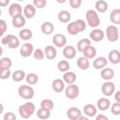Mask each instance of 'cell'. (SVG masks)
Instances as JSON below:
<instances>
[{"instance_id":"obj_46","label":"cell","mask_w":120,"mask_h":120,"mask_svg":"<svg viewBox=\"0 0 120 120\" xmlns=\"http://www.w3.org/2000/svg\"><path fill=\"white\" fill-rule=\"evenodd\" d=\"M97 120H108V118L104 116L102 114H99L97 116L96 118Z\"/></svg>"},{"instance_id":"obj_10","label":"cell","mask_w":120,"mask_h":120,"mask_svg":"<svg viewBox=\"0 0 120 120\" xmlns=\"http://www.w3.org/2000/svg\"><path fill=\"white\" fill-rule=\"evenodd\" d=\"M67 115L70 119L76 120L81 116V112L76 107H71L68 111Z\"/></svg>"},{"instance_id":"obj_30","label":"cell","mask_w":120,"mask_h":120,"mask_svg":"<svg viewBox=\"0 0 120 120\" xmlns=\"http://www.w3.org/2000/svg\"><path fill=\"white\" fill-rule=\"evenodd\" d=\"M37 114V116L41 119H46L50 116V112L49 109L42 108L38 111Z\"/></svg>"},{"instance_id":"obj_20","label":"cell","mask_w":120,"mask_h":120,"mask_svg":"<svg viewBox=\"0 0 120 120\" xmlns=\"http://www.w3.org/2000/svg\"><path fill=\"white\" fill-rule=\"evenodd\" d=\"M52 86L55 91L60 92L63 90L64 88V84L62 80L60 79H55L52 82Z\"/></svg>"},{"instance_id":"obj_32","label":"cell","mask_w":120,"mask_h":120,"mask_svg":"<svg viewBox=\"0 0 120 120\" xmlns=\"http://www.w3.org/2000/svg\"><path fill=\"white\" fill-rule=\"evenodd\" d=\"M90 41L87 38H84L80 40L77 43V48L79 52H82L83 49L87 46L90 45Z\"/></svg>"},{"instance_id":"obj_24","label":"cell","mask_w":120,"mask_h":120,"mask_svg":"<svg viewBox=\"0 0 120 120\" xmlns=\"http://www.w3.org/2000/svg\"><path fill=\"white\" fill-rule=\"evenodd\" d=\"M101 75L104 79L109 80L113 77L114 72L111 68H106L101 71Z\"/></svg>"},{"instance_id":"obj_45","label":"cell","mask_w":120,"mask_h":120,"mask_svg":"<svg viewBox=\"0 0 120 120\" xmlns=\"http://www.w3.org/2000/svg\"><path fill=\"white\" fill-rule=\"evenodd\" d=\"M0 36L6 31L7 29V25L5 22L2 20L0 21Z\"/></svg>"},{"instance_id":"obj_27","label":"cell","mask_w":120,"mask_h":120,"mask_svg":"<svg viewBox=\"0 0 120 120\" xmlns=\"http://www.w3.org/2000/svg\"><path fill=\"white\" fill-rule=\"evenodd\" d=\"M78 66L83 70L88 68L89 67V62L87 59L85 57H80L77 61Z\"/></svg>"},{"instance_id":"obj_4","label":"cell","mask_w":120,"mask_h":120,"mask_svg":"<svg viewBox=\"0 0 120 120\" xmlns=\"http://www.w3.org/2000/svg\"><path fill=\"white\" fill-rule=\"evenodd\" d=\"M20 96L25 99H30L34 95V91L32 88L29 86L23 85L20 87L18 90Z\"/></svg>"},{"instance_id":"obj_25","label":"cell","mask_w":120,"mask_h":120,"mask_svg":"<svg viewBox=\"0 0 120 120\" xmlns=\"http://www.w3.org/2000/svg\"><path fill=\"white\" fill-rule=\"evenodd\" d=\"M120 12L119 9H115L112 11L110 14V19L112 22L118 24L120 23Z\"/></svg>"},{"instance_id":"obj_3","label":"cell","mask_w":120,"mask_h":120,"mask_svg":"<svg viewBox=\"0 0 120 120\" xmlns=\"http://www.w3.org/2000/svg\"><path fill=\"white\" fill-rule=\"evenodd\" d=\"M86 19L89 25L91 27H97L100 23L97 13L93 10H90L86 13Z\"/></svg>"},{"instance_id":"obj_43","label":"cell","mask_w":120,"mask_h":120,"mask_svg":"<svg viewBox=\"0 0 120 120\" xmlns=\"http://www.w3.org/2000/svg\"><path fill=\"white\" fill-rule=\"evenodd\" d=\"M70 6L74 8H78L81 3V0H70L69 1Z\"/></svg>"},{"instance_id":"obj_36","label":"cell","mask_w":120,"mask_h":120,"mask_svg":"<svg viewBox=\"0 0 120 120\" xmlns=\"http://www.w3.org/2000/svg\"><path fill=\"white\" fill-rule=\"evenodd\" d=\"M41 106L42 108H45L49 110H51L53 107V103L51 100L45 99L41 102Z\"/></svg>"},{"instance_id":"obj_22","label":"cell","mask_w":120,"mask_h":120,"mask_svg":"<svg viewBox=\"0 0 120 120\" xmlns=\"http://www.w3.org/2000/svg\"><path fill=\"white\" fill-rule=\"evenodd\" d=\"M36 12V10L34 7L30 4L26 5L24 9V13L26 17L28 18L32 17Z\"/></svg>"},{"instance_id":"obj_39","label":"cell","mask_w":120,"mask_h":120,"mask_svg":"<svg viewBox=\"0 0 120 120\" xmlns=\"http://www.w3.org/2000/svg\"><path fill=\"white\" fill-rule=\"evenodd\" d=\"M12 64L11 60L8 58L5 57L1 59L0 61V67L9 68Z\"/></svg>"},{"instance_id":"obj_37","label":"cell","mask_w":120,"mask_h":120,"mask_svg":"<svg viewBox=\"0 0 120 120\" xmlns=\"http://www.w3.org/2000/svg\"><path fill=\"white\" fill-rule=\"evenodd\" d=\"M58 67L60 71L64 72L68 70L69 68V65L67 61L65 60H62L59 62Z\"/></svg>"},{"instance_id":"obj_5","label":"cell","mask_w":120,"mask_h":120,"mask_svg":"<svg viewBox=\"0 0 120 120\" xmlns=\"http://www.w3.org/2000/svg\"><path fill=\"white\" fill-rule=\"evenodd\" d=\"M2 43L4 45H8L9 48H15L18 46L19 41L16 37L8 35L6 37L2 38Z\"/></svg>"},{"instance_id":"obj_47","label":"cell","mask_w":120,"mask_h":120,"mask_svg":"<svg viewBox=\"0 0 120 120\" xmlns=\"http://www.w3.org/2000/svg\"><path fill=\"white\" fill-rule=\"evenodd\" d=\"M9 2V0H0V6H6L8 5V4Z\"/></svg>"},{"instance_id":"obj_34","label":"cell","mask_w":120,"mask_h":120,"mask_svg":"<svg viewBox=\"0 0 120 120\" xmlns=\"http://www.w3.org/2000/svg\"><path fill=\"white\" fill-rule=\"evenodd\" d=\"M31 31L28 29H24L22 30L19 33L20 38L23 40L30 39L32 37Z\"/></svg>"},{"instance_id":"obj_19","label":"cell","mask_w":120,"mask_h":120,"mask_svg":"<svg viewBox=\"0 0 120 120\" xmlns=\"http://www.w3.org/2000/svg\"><path fill=\"white\" fill-rule=\"evenodd\" d=\"M106 59L103 57H100L95 60L93 62V66L96 69H100L107 64Z\"/></svg>"},{"instance_id":"obj_40","label":"cell","mask_w":120,"mask_h":120,"mask_svg":"<svg viewBox=\"0 0 120 120\" xmlns=\"http://www.w3.org/2000/svg\"><path fill=\"white\" fill-rule=\"evenodd\" d=\"M111 111L115 115H119L120 113V104L119 103L113 104L112 107Z\"/></svg>"},{"instance_id":"obj_2","label":"cell","mask_w":120,"mask_h":120,"mask_svg":"<svg viewBox=\"0 0 120 120\" xmlns=\"http://www.w3.org/2000/svg\"><path fill=\"white\" fill-rule=\"evenodd\" d=\"M35 106L33 103L27 102L22 105H21L19 108L20 114L24 118H28L34 112Z\"/></svg>"},{"instance_id":"obj_18","label":"cell","mask_w":120,"mask_h":120,"mask_svg":"<svg viewBox=\"0 0 120 120\" xmlns=\"http://www.w3.org/2000/svg\"><path fill=\"white\" fill-rule=\"evenodd\" d=\"M45 52L46 58L51 60L54 59L56 55V50L54 47L52 46H48L45 49Z\"/></svg>"},{"instance_id":"obj_23","label":"cell","mask_w":120,"mask_h":120,"mask_svg":"<svg viewBox=\"0 0 120 120\" xmlns=\"http://www.w3.org/2000/svg\"><path fill=\"white\" fill-rule=\"evenodd\" d=\"M110 105L109 100L106 98H101L97 103V105L98 108L101 110H105L108 108Z\"/></svg>"},{"instance_id":"obj_13","label":"cell","mask_w":120,"mask_h":120,"mask_svg":"<svg viewBox=\"0 0 120 120\" xmlns=\"http://www.w3.org/2000/svg\"><path fill=\"white\" fill-rule=\"evenodd\" d=\"M104 36V32L100 29H97L92 30L90 34V37L95 41L101 40Z\"/></svg>"},{"instance_id":"obj_26","label":"cell","mask_w":120,"mask_h":120,"mask_svg":"<svg viewBox=\"0 0 120 120\" xmlns=\"http://www.w3.org/2000/svg\"><path fill=\"white\" fill-rule=\"evenodd\" d=\"M41 30L45 34H50L53 30V26L51 22H45L42 25Z\"/></svg>"},{"instance_id":"obj_33","label":"cell","mask_w":120,"mask_h":120,"mask_svg":"<svg viewBox=\"0 0 120 120\" xmlns=\"http://www.w3.org/2000/svg\"><path fill=\"white\" fill-rule=\"evenodd\" d=\"M25 77V73L22 70H17L12 75V78L15 82L22 81Z\"/></svg>"},{"instance_id":"obj_7","label":"cell","mask_w":120,"mask_h":120,"mask_svg":"<svg viewBox=\"0 0 120 120\" xmlns=\"http://www.w3.org/2000/svg\"><path fill=\"white\" fill-rule=\"evenodd\" d=\"M79 92L78 86L75 84H72L67 87L66 90V94L68 98L74 99L77 97Z\"/></svg>"},{"instance_id":"obj_1","label":"cell","mask_w":120,"mask_h":120,"mask_svg":"<svg viewBox=\"0 0 120 120\" xmlns=\"http://www.w3.org/2000/svg\"><path fill=\"white\" fill-rule=\"evenodd\" d=\"M86 27L85 23L82 20H77L69 23L67 29L69 33L71 35H75L79 32L83 31Z\"/></svg>"},{"instance_id":"obj_44","label":"cell","mask_w":120,"mask_h":120,"mask_svg":"<svg viewBox=\"0 0 120 120\" xmlns=\"http://www.w3.org/2000/svg\"><path fill=\"white\" fill-rule=\"evenodd\" d=\"M5 120H15L16 119L15 115L11 112L6 113L4 117Z\"/></svg>"},{"instance_id":"obj_35","label":"cell","mask_w":120,"mask_h":120,"mask_svg":"<svg viewBox=\"0 0 120 120\" xmlns=\"http://www.w3.org/2000/svg\"><path fill=\"white\" fill-rule=\"evenodd\" d=\"M0 77L1 79H6L8 78L10 74L9 68L5 67H0Z\"/></svg>"},{"instance_id":"obj_48","label":"cell","mask_w":120,"mask_h":120,"mask_svg":"<svg viewBox=\"0 0 120 120\" xmlns=\"http://www.w3.org/2000/svg\"><path fill=\"white\" fill-rule=\"evenodd\" d=\"M115 99L118 101V102H120V91H118L116 94L115 95Z\"/></svg>"},{"instance_id":"obj_11","label":"cell","mask_w":120,"mask_h":120,"mask_svg":"<svg viewBox=\"0 0 120 120\" xmlns=\"http://www.w3.org/2000/svg\"><path fill=\"white\" fill-rule=\"evenodd\" d=\"M53 42L56 46L61 47L65 45L66 39L65 37L62 34H56L53 37Z\"/></svg>"},{"instance_id":"obj_31","label":"cell","mask_w":120,"mask_h":120,"mask_svg":"<svg viewBox=\"0 0 120 120\" xmlns=\"http://www.w3.org/2000/svg\"><path fill=\"white\" fill-rule=\"evenodd\" d=\"M76 75L73 72H68L65 73L63 75V78L66 82L68 83L74 82L76 79Z\"/></svg>"},{"instance_id":"obj_17","label":"cell","mask_w":120,"mask_h":120,"mask_svg":"<svg viewBox=\"0 0 120 120\" xmlns=\"http://www.w3.org/2000/svg\"><path fill=\"white\" fill-rule=\"evenodd\" d=\"M13 24L16 28H20L24 25L25 23V20L23 16L22 15H19L13 19Z\"/></svg>"},{"instance_id":"obj_16","label":"cell","mask_w":120,"mask_h":120,"mask_svg":"<svg viewBox=\"0 0 120 120\" xmlns=\"http://www.w3.org/2000/svg\"><path fill=\"white\" fill-rule=\"evenodd\" d=\"M109 59L110 62L113 64H117L120 62V53L117 50H114L110 52L109 54Z\"/></svg>"},{"instance_id":"obj_21","label":"cell","mask_w":120,"mask_h":120,"mask_svg":"<svg viewBox=\"0 0 120 120\" xmlns=\"http://www.w3.org/2000/svg\"><path fill=\"white\" fill-rule=\"evenodd\" d=\"M83 112L89 116H93L96 113L97 110L95 107L91 104H88L83 107Z\"/></svg>"},{"instance_id":"obj_6","label":"cell","mask_w":120,"mask_h":120,"mask_svg":"<svg viewBox=\"0 0 120 120\" xmlns=\"http://www.w3.org/2000/svg\"><path fill=\"white\" fill-rule=\"evenodd\" d=\"M106 33L107 38L110 41L114 42L118 39V29L115 26L111 25L108 27L106 29Z\"/></svg>"},{"instance_id":"obj_38","label":"cell","mask_w":120,"mask_h":120,"mask_svg":"<svg viewBox=\"0 0 120 120\" xmlns=\"http://www.w3.org/2000/svg\"><path fill=\"white\" fill-rule=\"evenodd\" d=\"M38 80V76L34 74H29L26 78L27 82L31 84H35Z\"/></svg>"},{"instance_id":"obj_41","label":"cell","mask_w":120,"mask_h":120,"mask_svg":"<svg viewBox=\"0 0 120 120\" xmlns=\"http://www.w3.org/2000/svg\"><path fill=\"white\" fill-rule=\"evenodd\" d=\"M34 57L38 60H41L44 58V54L42 51L40 49H37L35 50L34 54Z\"/></svg>"},{"instance_id":"obj_15","label":"cell","mask_w":120,"mask_h":120,"mask_svg":"<svg viewBox=\"0 0 120 120\" xmlns=\"http://www.w3.org/2000/svg\"><path fill=\"white\" fill-rule=\"evenodd\" d=\"M64 56L68 59L73 58L75 54L76 51L74 47L72 46H68L66 47L63 51Z\"/></svg>"},{"instance_id":"obj_42","label":"cell","mask_w":120,"mask_h":120,"mask_svg":"<svg viewBox=\"0 0 120 120\" xmlns=\"http://www.w3.org/2000/svg\"><path fill=\"white\" fill-rule=\"evenodd\" d=\"M33 3L38 8H43L46 5V1L45 0H34Z\"/></svg>"},{"instance_id":"obj_9","label":"cell","mask_w":120,"mask_h":120,"mask_svg":"<svg viewBox=\"0 0 120 120\" xmlns=\"http://www.w3.org/2000/svg\"><path fill=\"white\" fill-rule=\"evenodd\" d=\"M9 13L13 18L21 15L22 8L21 6L16 3L12 4L9 8Z\"/></svg>"},{"instance_id":"obj_29","label":"cell","mask_w":120,"mask_h":120,"mask_svg":"<svg viewBox=\"0 0 120 120\" xmlns=\"http://www.w3.org/2000/svg\"><path fill=\"white\" fill-rule=\"evenodd\" d=\"M95 7L99 12L103 13L107 9L108 5L107 3L104 0H98L96 3Z\"/></svg>"},{"instance_id":"obj_14","label":"cell","mask_w":120,"mask_h":120,"mask_svg":"<svg viewBox=\"0 0 120 120\" xmlns=\"http://www.w3.org/2000/svg\"><path fill=\"white\" fill-rule=\"evenodd\" d=\"M82 52L83 55L86 58L89 59H91L93 58L96 54V51L95 48L90 45H88L85 47Z\"/></svg>"},{"instance_id":"obj_12","label":"cell","mask_w":120,"mask_h":120,"mask_svg":"<svg viewBox=\"0 0 120 120\" xmlns=\"http://www.w3.org/2000/svg\"><path fill=\"white\" fill-rule=\"evenodd\" d=\"M33 51V46L31 44L26 43L22 45L20 49V53L23 57L29 56Z\"/></svg>"},{"instance_id":"obj_8","label":"cell","mask_w":120,"mask_h":120,"mask_svg":"<svg viewBox=\"0 0 120 120\" xmlns=\"http://www.w3.org/2000/svg\"><path fill=\"white\" fill-rule=\"evenodd\" d=\"M114 85L112 82H105L102 87V92L106 96L112 95L114 91Z\"/></svg>"},{"instance_id":"obj_28","label":"cell","mask_w":120,"mask_h":120,"mask_svg":"<svg viewBox=\"0 0 120 120\" xmlns=\"http://www.w3.org/2000/svg\"><path fill=\"white\" fill-rule=\"evenodd\" d=\"M58 17L60 22L66 23L70 20V15L69 12L67 11L62 10L59 13Z\"/></svg>"}]
</instances>
